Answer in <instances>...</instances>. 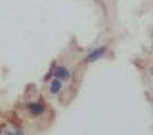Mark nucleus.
Masks as SVG:
<instances>
[{
    "mask_svg": "<svg viewBox=\"0 0 153 135\" xmlns=\"http://www.w3.org/2000/svg\"><path fill=\"white\" fill-rule=\"evenodd\" d=\"M25 110L29 116L33 118H38L42 116V114L46 112V103L42 99H36V101H29V103H25Z\"/></svg>",
    "mask_w": 153,
    "mask_h": 135,
    "instance_id": "nucleus-1",
    "label": "nucleus"
},
{
    "mask_svg": "<svg viewBox=\"0 0 153 135\" xmlns=\"http://www.w3.org/2000/svg\"><path fill=\"white\" fill-rule=\"evenodd\" d=\"M52 78H57V80H61V82H67V80H71V70H69V67H65V65H52Z\"/></svg>",
    "mask_w": 153,
    "mask_h": 135,
    "instance_id": "nucleus-2",
    "label": "nucleus"
},
{
    "mask_svg": "<svg viewBox=\"0 0 153 135\" xmlns=\"http://www.w3.org/2000/svg\"><path fill=\"white\" fill-rule=\"evenodd\" d=\"M105 54H107V46H98V48H94V50H90L88 54H86L84 63H94V61L102 59Z\"/></svg>",
    "mask_w": 153,
    "mask_h": 135,
    "instance_id": "nucleus-3",
    "label": "nucleus"
},
{
    "mask_svg": "<svg viewBox=\"0 0 153 135\" xmlns=\"http://www.w3.org/2000/svg\"><path fill=\"white\" fill-rule=\"evenodd\" d=\"M61 90H63V82H61V80L52 78L50 82H48V91H50L52 95H59Z\"/></svg>",
    "mask_w": 153,
    "mask_h": 135,
    "instance_id": "nucleus-4",
    "label": "nucleus"
},
{
    "mask_svg": "<svg viewBox=\"0 0 153 135\" xmlns=\"http://www.w3.org/2000/svg\"><path fill=\"white\" fill-rule=\"evenodd\" d=\"M4 135H25V129L21 126H13V128L4 129Z\"/></svg>",
    "mask_w": 153,
    "mask_h": 135,
    "instance_id": "nucleus-5",
    "label": "nucleus"
},
{
    "mask_svg": "<svg viewBox=\"0 0 153 135\" xmlns=\"http://www.w3.org/2000/svg\"><path fill=\"white\" fill-rule=\"evenodd\" d=\"M149 74H151V76H153V67H151V69H149Z\"/></svg>",
    "mask_w": 153,
    "mask_h": 135,
    "instance_id": "nucleus-6",
    "label": "nucleus"
},
{
    "mask_svg": "<svg viewBox=\"0 0 153 135\" xmlns=\"http://www.w3.org/2000/svg\"><path fill=\"white\" fill-rule=\"evenodd\" d=\"M0 135H4V131H2V129H0Z\"/></svg>",
    "mask_w": 153,
    "mask_h": 135,
    "instance_id": "nucleus-7",
    "label": "nucleus"
},
{
    "mask_svg": "<svg viewBox=\"0 0 153 135\" xmlns=\"http://www.w3.org/2000/svg\"><path fill=\"white\" fill-rule=\"evenodd\" d=\"M151 105H153V99H151Z\"/></svg>",
    "mask_w": 153,
    "mask_h": 135,
    "instance_id": "nucleus-8",
    "label": "nucleus"
},
{
    "mask_svg": "<svg viewBox=\"0 0 153 135\" xmlns=\"http://www.w3.org/2000/svg\"><path fill=\"white\" fill-rule=\"evenodd\" d=\"M151 36H153V31H151Z\"/></svg>",
    "mask_w": 153,
    "mask_h": 135,
    "instance_id": "nucleus-9",
    "label": "nucleus"
}]
</instances>
